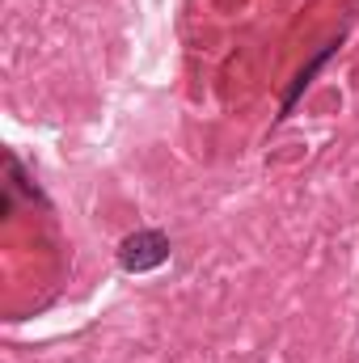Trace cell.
<instances>
[{
    "instance_id": "1",
    "label": "cell",
    "mask_w": 359,
    "mask_h": 363,
    "mask_svg": "<svg viewBox=\"0 0 359 363\" xmlns=\"http://www.w3.org/2000/svg\"><path fill=\"white\" fill-rule=\"evenodd\" d=\"M170 254H174V241H170V233H161V228H136V233H127V237L118 241V250H114L118 267L127 274L161 271V267L170 262Z\"/></svg>"
},
{
    "instance_id": "2",
    "label": "cell",
    "mask_w": 359,
    "mask_h": 363,
    "mask_svg": "<svg viewBox=\"0 0 359 363\" xmlns=\"http://www.w3.org/2000/svg\"><path fill=\"white\" fill-rule=\"evenodd\" d=\"M17 194H26L30 203H43V207H47V194L38 190V182L26 178V169H21V161H17V152H4V216L13 211Z\"/></svg>"
},
{
    "instance_id": "3",
    "label": "cell",
    "mask_w": 359,
    "mask_h": 363,
    "mask_svg": "<svg viewBox=\"0 0 359 363\" xmlns=\"http://www.w3.org/2000/svg\"><path fill=\"white\" fill-rule=\"evenodd\" d=\"M338 47H343V38H338V43H326V47H321V51L313 55V64L296 72V81H292V89L283 93V106H279V118H287V114H292V106L300 101V93L309 89V85H313V77H317V72L326 68V60H330V55H338Z\"/></svg>"
}]
</instances>
